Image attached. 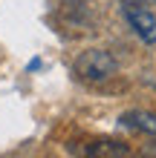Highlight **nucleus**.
Here are the masks:
<instances>
[{"mask_svg":"<svg viewBox=\"0 0 156 158\" xmlns=\"http://www.w3.org/2000/svg\"><path fill=\"white\" fill-rule=\"evenodd\" d=\"M116 72V60L104 49H87L75 60V75L84 81H107Z\"/></svg>","mask_w":156,"mask_h":158,"instance_id":"obj_1","label":"nucleus"},{"mask_svg":"<svg viewBox=\"0 0 156 158\" xmlns=\"http://www.w3.org/2000/svg\"><path fill=\"white\" fill-rule=\"evenodd\" d=\"M81 158H130V147L116 138H96L84 147Z\"/></svg>","mask_w":156,"mask_h":158,"instance_id":"obj_2","label":"nucleus"},{"mask_svg":"<svg viewBox=\"0 0 156 158\" xmlns=\"http://www.w3.org/2000/svg\"><path fill=\"white\" fill-rule=\"evenodd\" d=\"M124 15L130 20L133 32L139 35L145 43H156V17L142 6H124Z\"/></svg>","mask_w":156,"mask_h":158,"instance_id":"obj_3","label":"nucleus"},{"mask_svg":"<svg viewBox=\"0 0 156 158\" xmlns=\"http://www.w3.org/2000/svg\"><path fill=\"white\" fill-rule=\"evenodd\" d=\"M118 124L127 129H139V132L156 135V112H148V109H130L118 118Z\"/></svg>","mask_w":156,"mask_h":158,"instance_id":"obj_4","label":"nucleus"},{"mask_svg":"<svg viewBox=\"0 0 156 158\" xmlns=\"http://www.w3.org/2000/svg\"><path fill=\"white\" fill-rule=\"evenodd\" d=\"M136 158H156V138H153L150 144H145L142 150L136 152Z\"/></svg>","mask_w":156,"mask_h":158,"instance_id":"obj_5","label":"nucleus"},{"mask_svg":"<svg viewBox=\"0 0 156 158\" xmlns=\"http://www.w3.org/2000/svg\"><path fill=\"white\" fill-rule=\"evenodd\" d=\"M122 3H127V6H142L145 0H122Z\"/></svg>","mask_w":156,"mask_h":158,"instance_id":"obj_6","label":"nucleus"}]
</instances>
